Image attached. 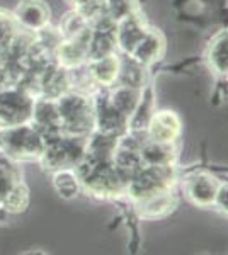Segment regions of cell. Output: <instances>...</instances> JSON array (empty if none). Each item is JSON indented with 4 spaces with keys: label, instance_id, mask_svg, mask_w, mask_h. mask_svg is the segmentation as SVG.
<instances>
[{
    "label": "cell",
    "instance_id": "cell-7",
    "mask_svg": "<svg viewBox=\"0 0 228 255\" xmlns=\"http://www.w3.org/2000/svg\"><path fill=\"white\" fill-rule=\"evenodd\" d=\"M94 104V131L121 136L128 131V118L118 113L107 101V92H101L92 99Z\"/></svg>",
    "mask_w": 228,
    "mask_h": 255
},
{
    "label": "cell",
    "instance_id": "cell-24",
    "mask_svg": "<svg viewBox=\"0 0 228 255\" xmlns=\"http://www.w3.org/2000/svg\"><path fill=\"white\" fill-rule=\"evenodd\" d=\"M104 3H106L107 15L113 17L116 22L138 10L136 0H104Z\"/></svg>",
    "mask_w": 228,
    "mask_h": 255
},
{
    "label": "cell",
    "instance_id": "cell-6",
    "mask_svg": "<svg viewBox=\"0 0 228 255\" xmlns=\"http://www.w3.org/2000/svg\"><path fill=\"white\" fill-rule=\"evenodd\" d=\"M220 180L206 170H196L186 177L182 189L186 197L200 208H211L215 203V196L220 187Z\"/></svg>",
    "mask_w": 228,
    "mask_h": 255
},
{
    "label": "cell",
    "instance_id": "cell-25",
    "mask_svg": "<svg viewBox=\"0 0 228 255\" xmlns=\"http://www.w3.org/2000/svg\"><path fill=\"white\" fill-rule=\"evenodd\" d=\"M19 31V26L15 24L14 17L7 15L5 12H0V49L10 41L12 36Z\"/></svg>",
    "mask_w": 228,
    "mask_h": 255
},
{
    "label": "cell",
    "instance_id": "cell-14",
    "mask_svg": "<svg viewBox=\"0 0 228 255\" xmlns=\"http://www.w3.org/2000/svg\"><path fill=\"white\" fill-rule=\"evenodd\" d=\"M176 206H177V199L174 197L172 191L147 197V199L135 203V208H136V211H138V215L145 218V220H159V218L169 216Z\"/></svg>",
    "mask_w": 228,
    "mask_h": 255
},
{
    "label": "cell",
    "instance_id": "cell-11",
    "mask_svg": "<svg viewBox=\"0 0 228 255\" xmlns=\"http://www.w3.org/2000/svg\"><path fill=\"white\" fill-rule=\"evenodd\" d=\"M140 158L145 167H174L177 158V148L174 143H160L145 139L140 146Z\"/></svg>",
    "mask_w": 228,
    "mask_h": 255
},
{
    "label": "cell",
    "instance_id": "cell-4",
    "mask_svg": "<svg viewBox=\"0 0 228 255\" xmlns=\"http://www.w3.org/2000/svg\"><path fill=\"white\" fill-rule=\"evenodd\" d=\"M87 136H70L61 134L44 145L39 162L46 170L53 172L58 168L75 167L85 155Z\"/></svg>",
    "mask_w": 228,
    "mask_h": 255
},
{
    "label": "cell",
    "instance_id": "cell-12",
    "mask_svg": "<svg viewBox=\"0 0 228 255\" xmlns=\"http://www.w3.org/2000/svg\"><path fill=\"white\" fill-rule=\"evenodd\" d=\"M164 51H165L164 36H162L159 31L148 27V31L145 32V36L140 39V43L136 44L133 48V51H131L128 56L133 58L135 61H138V63L145 65V67H148V65L155 63L157 60H160L162 55H164Z\"/></svg>",
    "mask_w": 228,
    "mask_h": 255
},
{
    "label": "cell",
    "instance_id": "cell-26",
    "mask_svg": "<svg viewBox=\"0 0 228 255\" xmlns=\"http://www.w3.org/2000/svg\"><path fill=\"white\" fill-rule=\"evenodd\" d=\"M215 208H218L220 211H225L227 213V206H228V186L227 182H222L217 191V196H215Z\"/></svg>",
    "mask_w": 228,
    "mask_h": 255
},
{
    "label": "cell",
    "instance_id": "cell-3",
    "mask_svg": "<svg viewBox=\"0 0 228 255\" xmlns=\"http://www.w3.org/2000/svg\"><path fill=\"white\" fill-rule=\"evenodd\" d=\"M176 184L174 167H142L138 172L128 179L126 192L133 203L143 201L147 197L171 192Z\"/></svg>",
    "mask_w": 228,
    "mask_h": 255
},
{
    "label": "cell",
    "instance_id": "cell-20",
    "mask_svg": "<svg viewBox=\"0 0 228 255\" xmlns=\"http://www.w3.org/2000/svg\"><path fill=\"white\" fill-rule=\"evenodd\" d=\"M118 51L116 48L114 31H94L90 32L89 43H87V61L99 60L109 56Z\"/></svg>",
    "mask_w": 228,
    "mask_h": 255
},
{
    "label": "cell",
    "instance_id": "cell-19",
    "mask_svg": "<svg viewBox=\"0 0 228 255\" xmlns=\"http://www.w3.org/2000/svg\"><path fill=\"white\" fill-rule=\"evenodd\" d=\"M51 174H53L51 175L53 187L60 194V197H63V199H73V197L80 194L82 184L73 167L58 168V170H53Z\"/></svg>",
    "mask_w": 228,
    "mask_h": 255
},
{
    "label": "cell",
    "instance_id": "cell-22",
    "mask_svg": "<svg viewBox=\"0 0 228 255\" xmlns=\"http://www.w3.org/2000/svg\"><path fill=\"white\" fill-rule=\"evenodd\" d=\"M20 180L19 168L12 163V160L5 155H0V203L7 196V192Z\"/></svg>",
    "mask_w": 228,
    "mask_h": 255
},
{
    "label": "cell",
    "instance_id": "cell-16",
    "mask_svg": "<svg viewBox=\"0 0 228 255\" xmlns=\"http://www.w3.org/2000/svg\"><path fill=\"white\" fill-rule=\"evenodd\" d=\"M147 80H148V73L145 65L135 61L128 55H124V58H119V72H118L116 84L126 85V87H133V89H143L147 85Z\"/></svg>",
    "mask_w": 228,
    "mask_h": 255
},
{
    "label": "cell",
    "instance_id": "cell-17",
    "mask_svg": "<svg viewBox=\"0 0 228 255\" xmlns=\"http://www.w3.org/2000/svg\"><path fill=\"white\" fill-rule=\"evenodd\" d=\"M155 113V99H153V87L145 85L142 89V97L133 114L128 118V131H145L150 121L152 114Z\"/></svg>",
    "mask_w": 228,
    "mask_h": 255
},
{
    "label": "cell",
    "instance_id": "cell-1",
    "mask_svg": "<svg viewBox=\"0 0 228 255\" xmlns=\"http://www.w3.org/2000/svg\"><path fill=\"white\" fill-rule=\"evenodd\" d=\"M61 133L70 136H89L94 131V104L92 99L82 92L61 94L55 99Z\"/></svg>",
    "mask_w": 228,
    "mask_h": 255
},
{
    "label": "cell",
    "instance_id": "cell-13",
    "mask_svg": "<svg viewBox=\"0 0 228 255\" xmlns=\"http://www.w3.org/2000/svg\"><path fill=\"white\" fill-rule=\"evenodd\" d=\"M87 63V73L92 79L95 85H99L101 89H109L113 87L118 80V72H119V55L113 53L109 56L99 60H90L85 61Z\"/></svg>",
    "mask_w": 228,
    "mask_h": 255
},
{
    "label": "cell",
    "instance_id": "cell-15",
    "mask_svg": "<svg viewBox=\"0 0 228 255\" xmlns=\"http://www.w3.org/2000/svg\"><path fill=\"white\" fill-rule=\"evenodd\" d=\"M142 97V89L126 87V85L116 84L107 90V101L113 108L121 113L124 118H130L133 114L135 108L138 106V101Z\"/></svg>",
    "mask_w": 228,
    "mask_h": 255
},
{
    "label": "cell",
    "instance_id": "cell-5",
    "mask_svg": "<svg viewBox=\"0 0 228 255\" xmlns=\"http://www.w3.org/2000/svg\"><path fill=\"white\" fill-rule=\"evenodd\" d=\"M34 97L17 85L0 89V128L19 126L31 121Z\"/></svg>",
    "mask_w": 228,
    "mask_h": 255
},
{
    "label": "cell",
    "instance_id": "cell-27",
    "mask_svg": "<svg viewBox=\"0 0 228 255\" xmlns=\"http://www.w3.org/2000/svg\"><path fill=\"white\" fill-rule=\"evenodd\" d=\"M67 2H68V3H72V5H73V7H75V9H77V7H80L82 3H85L87 0H67Z\"/></svg>",
    "mask_w": 228,
    "mask_h": 255
},
{
    "label": "cell",
    "instance_id": "cell-8",
    "mask_svg": "<svg viewBox=\"0 0 228 255\" xmlns=\"http://www.w3.org/2000/svg\"><path fill=\"white\" fill-rule=\"evenodd\" d=\"M182 123L181 118L174 111H157L152 114L150 121L147 125V138L152 141L160 143H176L181 136Z\"/></svg>",
    "mask_w": 228,
    "mask_h": 255
},
{
    "label": "cell",
    "instance_id": "cell-9",
    "mask_svg": "<svg viewBox=\"0 0 228 255\" xmlns=\"http://www.w3.org/2000/svg\"><path fill=\"white\" fill-rule=\"evenodd\" d=\"M148 31V26L142 17L140 10L133 12L131 15L118 20L116 24V48L123 53V55H130L133 51V48L140 43V39L145 36V32Z\"/></svg>",
    "mask_w": 228,
    "mask_h": 255
},
{
    "label": "cell",
    "instance_id": "cell-23",
    "mask_svg": "<svg viewBox=\"0 0 228 255\" xmlns=\"http://www.w3.org/2000/svg\"><path fill=\"white\" fill-rule=\"evenodd\" d=\"M89 26V22L84 19V15L78 10L73 9L72 12H68L63 17L60 24V34L61 38H75L80 32H84Z\"/></svg>",
    "mask_w": 228,
    "mask_h": 255
},
{
    "label": "cell",
    "instance_id": "cell-10",
    "mask_svg": "<svg viewBox=\"0 0 228 255\" xmlns=\"http://www.w3.org/2000/svg\"><path fill=\"white\" fill-rule=\"evenodd\" d=\"M14 20L22 31L38 32L49 24V9L41 0H22L14 12Z\"/></svg>",
    "mask_w": 228,
    "mask_h": 255
},
{
    "label": "cell",
    "instance_id": "cell-2",
    "mask_svg": "<svg viewBox=\"0 0 228 255\" xmlns=\"http://www.w3.org/2000/svg\"><path fill=\"white\" fill-rule=\"evenodd\" d=\"M44 145V138L31 123L0 131V150L10 160H39Z\"/></svg>",
    "mask_w": 228,
    "mask_h": 255
},
{
    "label": "cell",
    "instance_id": "cell-21",
    "mask_svg": "<svg viewBox=\"0 0 228 255\" xmlns=\"http://www.w3.org/2000/svg\"><path fill=\"white\" fill-rule=\"evenodd\" d=\"M27 206H29V189L22 180H19L2 199L0 211L3 215H20V213L26 211Z\"/></svg>",
    "mask_w": 228,
    "mask_h": 255
},
{
    "label": "cell",
    "instance_id": "cell-18",
    "mask_svg": "<svg viewBox=\"0 0 228 255\" xmlns=\"http://www.w3.org/2000/svg\"><path fill=\"white\" fill-rule=\"evenodd\" d=\"M210 68L220 77H227L228 72V38L227 31H222L211 39L208 51H206Z\"/></svg>",
    "mask_w": 228,
    "mask_h": 255
}]
</instances>
